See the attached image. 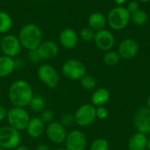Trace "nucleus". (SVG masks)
<instances>
[{
    "mask_svg": "<svg viewBox=\"0 0 150 150\" xmlns=\"http://www.w3.org/2000/svg\"><path fill=\"white\" fill-rule=\"evenodd\" d=\"M95 32L93 29H91V27H83L81 31H80V37L83 40L90 42L91 40H94L95 38Z\"/></svg>",
    "mask_w": 150,
    "mask_h": 150,
    "instance_id": "28",
    "label": "nucleus"
},
{
    "mask_svg": "<svg viewBox=\"0 0 150 150\" xmlns=\"http://www.w3.org/2000/svg\"><path fill=\"white\" fill-rule=\"evenodd\" d=\"M16 69L15 59L6 56L1 55L0 56V77H6L12 74V72Z\"/></svg>",
    "mask_w": 150,
    "mask_h": 150,
    "instance_id": "18",
    "label": "nucleus"
},
{
    "mask_svg": "<svg viewBox=\"0 0 150 150\" xmlns=\"http://www.w3.org/2000/svg\"><path fill=\"white\" fill-rule=\"evenodd\" d=\"M96 116L98 120H105L108 117V111L105 106L96 107Z\"/></svg>",
    "mask_w": 150,
    "mask_h": 150,
    "instance_id": "31",
    "label": "nucleus"
},
{
    "mask_svg": "<svg viewBox=\"0 0 150 150\" xmlns=\"http://www.w3.org/2000/svg\"><path fill=\"white\" fill-rule=\"evenodd\" d=\"M113 1H114V3L117 4L118 5H120V4H122L126 0H113Z\"/></svg>",
    "mask_w": 150,
    "mask_h": 150,
    "instance_id": "37",
    "label": "nucleus"
},
{
    "mask_svg": "<svg viewBox=\"0 0 150 150\" xmlns=\"http://www.w3.org/2000/svg\"><path fill=\"white\" fill-rule=\"evenodd\" d=\"M18 38L23 48L32 51L37 49L43 41V33L37 25L30 23L21 27Z\"/></svg>",
    "mask_w": 150,
    "mask_h": 150,
    "instance_id": "2",
    "label": "nucleus"
},
{
    "mask_svg": "<svg viewBox=\"0 0 150 150\" xmlns=\"http://www.w3.org/2000/svg\"><path fill=\"white\" fill-rule=\"evenodd\" d=\"M80 84L83 89L86 91H91V90H94L95 87L97 86V81L93 76L86 74L84 76H83L80 79Z\"/></svg>",
    "mask_w": 150,
    "mask_h": 150,
    "instance_id": "24",
    "label": "nucleus"
},
{
    "mask_svg": "<svg viewBox=\"0 0 150 150\" xmlns=\"http://www.w3.org/2000/svg\"><path fill=\"white\" fill-rule=\"evenodd\" d=\"M15 150H30L26 146H24V145H19L18 147H17L16 149H15Z\"/></svg>",
    "mask_w": 150,
    "mask_h": 150,
    "instance_id": "36",
    "label": "nucleus"
},
{
    "mask_svg": "<svg viewBox=\"0 0 150 150\" xmlns=\"http://www.w3.org/2000/svg\"><path fill=\"white\" fill-rule=\"evenodd\" d=\"M45 130H46L45 124L40 119V117L31 118L25 129L27 134L33 139L40 138L45 133Z\"/></svg>",
    "mask_w": 150,
    "mask_h": 150,
    "instance_id": "17",
    "label": "nucleus"
},
{
    "mask_svg": "<svg viewBox=\"0 0 150 150\" xmlns=\"http://www.w3.org/2000/svg\"><path fill=\"white\" fill-rule=\"evenodd\" d=\"M0 150H5V149H1V148H0Z\"/></svg>",
    "mask_w": 150,
    "mask_h": 150,
    "instance_id": "42",
    "label": "nucleus"
},
{
    "mask_svg": "<svg viewBox=\"0 0 150 150\" xmlns=\"http://www.w3.org/2000/svg\"><path fill=\"white\" fill-rule=\"evenodd\" d=\"M132 20L137 25H142L148 21L147 12L143 10H138L132 13Z\"/></svg>",
    "mask_w": 150,
    "mask_h": 150,
    "instance_id": "25",
    "label": "nucleus"
},
{
    "mask_svg": "<svg viewBox=\"0 0 150 150\" xmlns=\"http://www.w3.org/2000/svg\"><path fill=\"white\" fill-rule=\"evenodd\" d=\"M41 60H50L59 54V47L53 40H45L36 49Z\"/></svg>",
    "mask_w": 150,
    "mask_h": 150,
    "instance_id": "15",
    "label": "nucleus"
},
{
    "mask_svg": "<svg viewBox=\"0 0 150 150\" xmlns=\"http://www.w3.org/2000/svg\"><path fill=\"white\" fill-rule=\"evenodd\" d=\"M36 150H50V148L47 144H39L36 147Z\"/></svg>",
    "mask_w": 150,
    "mask_h": 150,
    "instance_id": "35",
    "label": "nucleus"
},
{
    "mask_svg": "<svg viewBox=\"0 0 150 150\" xmlns=\"http://www.w3.org/2000/svg\"><path fill=\"white\" fill-rule=\"evenodd\" d=\"M147 149L150 150V136L148 138V144H147Z\"/></svg>",
    "mask_w": 150,
    "mask_h": 150,
    "instance_id": "39",
    "label": "nucleus"
},
{
    "mask_svg": "<svg viewBox=\"0 0 150 150\" xmlns=\"http://www.w3.org/2000/svg\"><path fill=\"white\" fill-rule=\"evenodd\" d=\"M30 61L32 62H34V63H37V62H40L41 61V58L40 57L37 50H32V51H29V55H28Z\"/></svg>",
    "mask_w": 150,
    "mask_h": 150,
    "instance_id": "32",
    "label": "nucleus"
},
{
    "mask_svg": "<svg viewBox=\"0 0 150 150\" xmlns=\"http://www.w3.org/2000/svg\"><path fill=\"white\" fill-rule=\"evenodd\" d=\"M147 107H149L150 109V95L148 98V100H147Z\"/></svg>",
    "mask_w": 150,
    "mask_h": 150,
    "instance_id": "38",
    "label": "nucleus"
},
{
    "mask_svg": "<svg viewBox=\"0 0 150 150\" xmlns=\"http://www.w3.org/2000/svg\"><path fill=\"white\" fill-rule=\"evenodd\" d=\"M127 9L129 11V13H134V11H138L139 10V4H138V2L137 1H131L128 4Z\"/></svg>",
    "mask_w": 150,
    "mask_h": 150,
    "instance_id": "33",
    "label": "nucleus"
},
{
    "mask_svg": "<svg viewBox=\"0 0 150 150\" xmlns=\"http://www.w3.org/2000/svg\"><path fill=\"white\" fill-rule=\"evenodd\" d=\"M134 124L139 133L150 134V109L142 107L137 111L134 118Z\"/></svg>",
    "mask_w": 150,
    "mask_h": 150,
    "instance_id": "12",
    "label": "nucleus"
},
{
    "mask_svg": "<svg viewBox=\"0 0 150 150\" xmlns=\"http://www.w3.org/2000/svg\"><path fill=\"white\" fill-rule=\"evenodd\" d=\"M60 123L64 127H70L73 125L76 124V119L75 115L72 113H65L61 117Z\"/></svg>",
    "mask_w": 150,
    "mask_h": 150,
    "instance_id": "29",
    "label": "nucleus"
},
{
    "mask_svg": "<svg viewBox=\"0 0 150 150\" xmlns=\"http://www.w3.org/2000/svg\"><path fill=\"white\" fill-rule=\"evenodd\" d=\"M109 25L114 30L124 29L130 21V13L127 8L117 6L111 10L107 16Z\"/></svg>",
    "mask_w": 150,
    "mask_h": 150,
    "instance_id": "5",
    "label": "nucleus"
},
{
    "mask_svg": "<svg viewBox=\"0 0 150 150\" xmlns=\"http://www.w3.org/2000/svg\"><path fill=\"white\" fill-rule=\"evenodd\" d=\"M8 95L13 106L25 108L29 105L33 97V91L28 82L18 79L11 84Z\"/></svg>",
    "mask_w": 150,
    "mask_h": 150,
    "instance_id": "1",
    "label": "nucleus"
},
{
    "mask_svg": "<svg viewBox=\"0 0 150 150\" xmlns=\"http://www.w3.org/2000/svg\"><path fill=\"white\" fill-rule=\"evenodd\" d=\"M7 110L4 106L3 105H0V121L4 120V119H6V116H7Z\"/></svg>",
    "mask_w": 150,
    "mask_h": 150,
    "instance_id": "34",
    "label": "nucleus"
},
{
    "mask_svg": "<svg viewBox=\"0 0 150 150\" xmlns=\"http://www.w3.org/2000/svg\"><path fill=\"white\" fill-rule=\"evenodd\" d=\"M28 106L35 112H41L44 109H46V101L42 97L33 95Z\"/></svg>",
    "mask_w": 150,
    "mask_h": 150,
    "instance_id": "23",
    "label": "nucleus"
},
{
    "mask_svg": "<svg viewBox=\"0 0 150 150\" xmlns=\"http://www.w3.org/2000/svg\"><path fill=\"white\" fill-rule=\"evenodd\" d=\"M139 52L138 42L131 38L124 40L119 46V55L124 59H132Z\"/></svg>",
    "mask_w": 150,
    "mask_h": 150,
    "instance_id": "14",
    "label": "nucleus"
},
{
    "mask_svg": "<svg viewBox=\"0 0 150 150\" xmlns=\"http://www.w3.org/2000/svg\"><path fill=\"white\" fill-rule=\"evenodd\" d=\"M6 119L9 126L21 132L25 131L31 118L25 108L13 106L8 110Z\"/></svg>",
    "mask_w": 150,
    "mask_h": 150,
    "instance_id": "3",
    "label": "nucleus"
},
{
    "mask_svg": "<svg viewBox=\"0 0 150 150\" xmlns=\"http://www.w3.org/2000/svg\"><path fill=\"white\" fill-rule=\"evenodd\" d=\"M62 72L63 76L69 80L80 81V79L86 75V66L79 60L70 59L63 63Z\"/></svg>",
    "mask_w": 150,
    "mask_h": 150,
    "instance_id": "6",
    "label": "nucleus"
},
{
    "mask_svg": "<svg viewBox=\"0 0 150 150\" xmlns=\"http://www.w3.org/2000/svg\"><path fill=\"white\" fill-rule=\"evenodd\" d=\"M54 150H67L65 148H58V149H56Z\"/></svg>",
    "mask_w": 150,
    "mask_h": 150,
    "instance_id": "40",
    "label": "nucleus"
},
{
    "mask_svg": "<svg viewBox=\"0 0 150 150\" xmlns=\"http://www.w3.org/2000/svg\"><path fill=\"white\" fill-rule=\"evenodd\" d=\"M106 18L101 12H93L90 15L88 19L89 27L93 29L94 31H99L104 29L106 24Z\"/></svg>",
    "mask_w": 150,
    "mask_h": 150,
    "instance_id": "21",
    "label": "nucleus"
},
{
    "mask_svg": "<svg viewBox=\"0 0 150 150\" xmlns=\"http://www.w3.org/2000/svg\"><path fill=\"white\" fill-rule=\"evenodd\" d=\"M95 44L96 46L103 51H110L115 43V39L113 34L105 29L97 31L95 33Z\"/></svg>",
    "mask_w": 150,
    "mask_h": 150,
    "instance_id": "13",
    "label": "nucleus"
},
{
    "mask_svg": "<svg viewBox=\"0 0 150 150\" xmlns=\"http://www.w3.org/2000/svg\"><path fill=\"white\" fill-rule=\"evenodd\" d=\"M45 134L47 137V139L54 144H62L65 142V139L67 137V130L66 127H64L60 121H52L51 123L47 124L46 127Z\"/></svg>",
    "mask_w": 150,
    "mask_h": 150,
    "instance_id": "10",
    "label": "nucleus"
},
{
    "mask_svg": "<svg viewBox=\"0 0 150 150\" xmlns=\"http://www.w3.org/2000/svg\"><path fill=\"white\" fill-rule=\"evenodd\" d=\"M76 124L82 127H89L97 119L96 107L92 104H83L80 105L75 112Z\"/></svg>",
    "mask_w": 150,
    "mask_h": 150,
    "instance_id": "8",
    "label": "nucleus"
},
{
    "mask_svg": "<svg viewBox=\"0 0 150 150\" xmlns=\"http://www.w3.org/2000/svg\"><path fill=\"white\" fill-rule=\"evenodd\" d=\"M64 143L67 150H84L87 146V139L82 131L73 130L68 133Z\"/></svg>",
    "mask_w": 150,
    "mask_h": 150,
    "instance_id": "11",
    "label": "nucleus"
},
{
    "mask_svg": "<svg viewBox=\"0 0 150 150\" xmlns=\"http://www.w3.org/2000/svg\"><path fill=\"white\" fill-rule=\"evenodd\" d=\"M13 25L12 18L9 13L0 11V34L7 33Z\"/></svg>",
    "mask_w": 150,
    "mask_h": 150,
    "instance_id": "22",
    "label": "nucleus"
},
{
    "mask_svg": "<svg viewBox=\"0 0 150 150\" xmlns=\"http://www.w3.org/2000/svg\"><path fill=\"white\" fill-rule=\"evenodd\" d=\"M0 49L4 55L15 58L19 55L22 50V46L17 36L5 34L0 40Z\"/></svg>",
    "mask_w": 150,
    "mask_h": 150,
    "instance_id": "9",
    "label": "nucleus"
},
{
    "mask_svg": "<svg viewBox=\"0 0 150 150\" xmlns=\"http://www.w3.org/2000/svg\"><path fill=\"white\" fill-rule=\"evenodd\" d=\"M37 76L40 81L48 88L54 89L59 84L60 76L55 68L50 64L45 63L40 65L38 68Z\"/></svg>",
    "mask_w": 150,
    "mask_h": 150,
    "instance_id": "7",
    "label": "nucleus"
},
{
    "mask_svg": "<svg viewBox=\"0 0 150 150\" xmlns=\"http://www.w3.org/2000/svg\"><path fill=\"white\" fill-rule=\"evenodd\" d=\"M54 113L50 109H44L40 112V119L43 121L44 124H49V123H51L52 121H54Z\"/></svg>",
    "mask_w": 150,
    "mask_h": 150,
    "instance_id": "30",
    "label": "nucleus"
},
{
    "mask_svg": "<svg viewBox=\"0 0 150 150\" xmlns=\"http://www.w3.org/2000/svg\"><path fill=\"white\" fill-rule=\"evenodd\" d=\"M148 138L146 134L137 132L134 134L128 142L129 150H145L147 149Z\"/></svg>",
    "mask_w": 150,
    "mask_h": 150,
    "instance_id": "19",
    "label": "nucleus"
},
{
    "mask_svg": "<svg viewBox=\"0 0 150 150\" xmlns=\"http://www.w3.org/2000/svg\"><path fill=\"white\" fill-rule=\"evenodd\" d=\"M140 1H142V2H143V3H147V2H149V0H140Z\"/></svg>",
    "mask_w": 150,
    "mask_h": 150,
    "instance_id": "41",
    "label": "nucleus"
},
{
    "mask_svg": "<svg viewBox=\"0 0 150 150\" xmlns=\"http://www.w3.org/2000/svg\"><path fill=\"white\" fill-rule=\"evenodd\" d=\"M78 34L72 28H65L59 34L60 44L66 49H73L78 43Z\"/></svg>",
    "mask_w": 150,
    "mask_h": 150,
    "instance_id": "16",
    "label": "nucleus"
},
{
    "mask_svg": "<svg viewBox=\"0 0 150 150\" xmlns=\"http://www.w3.org/2000/svg\"><path fill=\"white\" fill-rule=\"evenodd\" d=\"M104 62L107 66H114L120 62V55L114 51H107L104 56Z\"/></svg>",
    "mask_w": 150,
    "mask_h": 150,
    "instance_id": "26",
    "label": "nucleus"
},
{
    "mask_svg": "<svg viewBox=\"0 0 150 150\" xmlns=\"http://www.w3.org/2000/svg\"><path fill=\"white\" fill-rule=\"evenodd\" d=\"M110 146L106 140L105 139H97L95 140L91 145L90 150H109Z\"/></svg>",
    "mask_w": 150,
    "mask_h": 150,
    "instance_id": "27",
    "label": "nucleus"
},
{
    "mask_svg": "<svg viewBox=\"0 0 150 150\" xmlns=\"http://www.w3.org/2000/svg\"><path fill=\"white\" fill-rule=\"evenodd\" d=\"M110 99V91L105 88L97 89L91 95V104L94 106H104Z\"/></svg>",
    "mask_w": 150,
    "mask_h": 150,
    "instance_id": "20",
    "label": "nucleus"
},
{
    "mask_svg": "<svg viewBox=\"0 0 150 150\" xmlns=\"http://www.w3.org/2000/svg\"><path fill=\"white\" fill-rule=\"evenodd\" d=\"M21 143L20 132L11 126L0 127V148L5 150L15 149Z\"/></svg>",
    "mask_w": 150,
    "mask_h": 150,
    "instance_id": "4",
    "label": "nucleus"
}]
</instances>
